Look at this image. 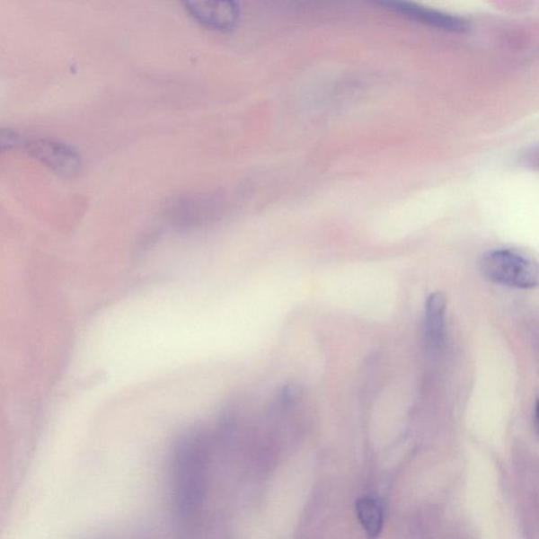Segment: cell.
Returning <instances> with one entry per match:
<instances>
[{"mask_svg": "<svg viewBox=\"0 0 539 539\" xmlns=\"http://www.w3.org/2000/svg\"><path fill=\"white\" fill-rule=\"evenodd\" d=\"M28 155L61 177H75L82 169V157L70 145L52 138H32L23 142Z\"/></svg>", "mask_w": 539, "mask_h": 539, "instance_id": "3957f363", "label": "cell"}, {"mask_svg": "<svg viewBox=\"0 0 539 539\" xmlns=\"http://www.w3.org/2000/svg\"><path fill=\"white\" fill-rule=\"evenodd\" d=\"M446 298L437 291L428 296L425 305V336L429 348L440 350L445 342Z\"/></svg>", "mask_w": 539, "mask_h": 539, "instance_id": "8992f818", "label": "cell"}, {"mask_svg": "<svg viewBox=\"0 0 539 539\" xmlns=\"http://www.w3.org/2000/svg\"><path fill=\"white\" fill-rule=\"evenodd\" d=\"M23 140L21 135L10 130V128H2L0 130V153L7 152L22 146Z\"/></svg>", "mask_w": 539, "mask_h": 539, "instance_id": "ba28073f", "label": "cell"}, {"mask_svg": "<svg viewBox=\"0 0 539 539\" xmlns=\"http://www.w3.org/2000/svg\"><path fill=\"white\" fill-rule=\"evenodd\" d=\"M189 15L202 26L217 31H230L241 20L240 4L234 2H187Z\"/></svg>", "mask_w": 539, "mask_h": 539, "instance_id": "5b68a950", "label": "cell"}, {"mask_svg": "<svg viewBox=\"0 0 539 539\" xmlns=\"http://www.w3.org/2000/svg\"><path fill=\"white\" fill-rule=\"evenodd\" d=\"M358 517L367 537L376 538L383 531L384 510L381 502L372 498H360L355 504Z\"/></svg>", "mask_w": 539, "mask_h": 539, "instance_id": "52a82bcc", "label": "cell"}, {"mask_svg": "<svg viewBox=\"0 0 539 539\" xmlns=\"http://www.w3.org/2000/svg\"><path fill=\"white\" fill-rule=\"evenodd\" d=\"M378 5L410 20L425 23L427 26L449 31L455 33H465L470 30V23L464 18L444 13V12L421 7V5L406 2H382Z\"/></svg>", "mask_w": 539, "mask_h": 539, "instance_id": "277c9868", "label": "cell"}, {"mask_svg": "<svg viewBox=\"0 0 539 539\" xmlns=\"http://www.w3.org/2000/svg\"><path fill=\"white\" fill-rule=\"evenodd\" d=\"M481 270L488 280L513 289L531 290L538 285L537 263L517 251H490L482 256Z\"/></svg>", "mask_w": 539, "mask_h": 539, "instance_id": "7a4b0ae2", "label": "cell"}, {"mask_svg": "<svg viewBox=\"0 0 539 539\" xmlns=\"http://www.w3.org/2000/svg\"><path fill=\"white\" fill-rule=\"evenodd\" d=\"M209 445L200 431L183 434L171 457V490L177 517L192 518L204 506L208 488Z\"/></svg>", "mask_w": 539, "mask_h": 539, "instance_id": "6da1fadb", "label": "cell"}]
</instances>
